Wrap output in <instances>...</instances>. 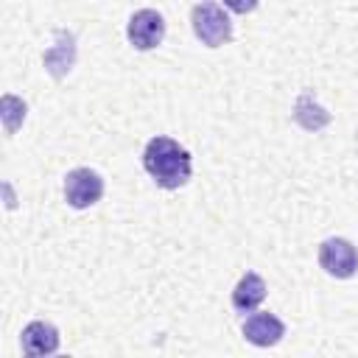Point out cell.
Here are the masks:
<instances>
[{
  "mask_svg": "<svg viewBox=\"0 0 358 358\" xmlns=\"http://www.w3.org/2000/svg\"><path fill=\"white\" fill-rule=\"evenodd\" d=\"M243 336L255 347H271L285 336V324L274 313H252L243 322Z\"/></svg>",
  "mask_w": 358,
  "mask_h": 358,
  "instance_id": "cell-6",
  "label": "cell"
},
{
  "mask_svg": "<svg viewBox=\"0 0 358 358\" xmlns=\"http://www.w3.org/2000/svg\"><path fill=\"white\" fill-rule=\"evenodd\" d=\"M224 6L229 11H235V14H249V11H255L257 0H224Z\"/></svg>",
  "mask_w": 358,
  "mask_h": 358,
  "instance_id": "cell-10",
  "label": "cell"
},
{
  "mask_svg": "<svg viewBox=\"0 0 358 358\" xmlns=\"http://www.w3.org/2000/svg\"><path fill=\"white\" fill-rule=\"evenodd\" d=\"M319 266L330 274V277H338V280H347L358 271V252L350 241L344 238H327L322 246H319Z\"/></svg>",
  "mask_w": 358,
  "mask_h": 358,
  "instance_id": "cell-3",
  "label": "cell"
},
{
  "mask_svg": "<svg viewBox=\"0 0 358 358\" xmlns=\"http://www.w3.org/2000/svg\"><path fill=\"white\" fill-rule=\"evenodd\" d=\"M263 299H266V282H263V277H257L255 271H246V274L238 280L235 291H232V308L241 310V313H249V310H255Z\"/></svg>",
  "mask_w": 358,
  "mask_h": 358,
  "instance_id": "cell-8",
  "label": "cell"
},
{
  "mask_svg": "<svg viewBox=\"0 0 358 358\" xmlns=\"http://www.w3.org/2000/svg\"><path fill=\"white\" fill-rule=\"evenodd\" d=\"M101 196H103V179L95 171L76 168V171L67 173V179H64V199H67L70 207H76V210L92 207Z\"/></svg>",
  "mask_w": 358,
  "mask_h": 358,
  "instance_id": "cell-5",
  "label": "cell"
},
{
  "mask_svg": "<svg viewBox=\"0 0 358 358\" xmlns=\"http://www.w3.org/2000/svg\"><path fill=\"white\" fill-rule=\"evenodd\" d=\"M143 165L151 173V179L159 187H165V190L182 187L190 179V171H193V162H190L187 148L179 145L171 137H154V140H148V145L143 151Z\"/></svg>",
  "mask_w": 358,
  "mask_h": 358,
  "instance_id": "cell-1",
  "label": "cell"
},
{
  "mask_svg": "<svg viewBox=\"0 0 358 358\" xmlns=\"http://www.w3.org/2000/svg\"><path fill=\"white\" fill-rule=\"evenodd\" d=\"M126 36L137 50H151L165 39V20L154 8H140L126 25Z\"/></svg>",
  "mask_w": 358,
  "mask_h": 358,
  "instance_id": "cell-4",
  "label": "cell"
},
{
  "mask_svg": "<svg viewBox=\"0 0 358 358\" xmlns=\"http://www.w3.org/2000/svg\"><path fill=\"white\" fill-rule=\"evenodd\" d=\"M190 22L196 39L207 48H218L232 39V22L218 3H199L190 14Z\"/></svg>",
  "mask_w": 358,
  "mask_h": 358,
  "instance_id": "cell-2",
  "label": "cell"
},
{
  "mask_svg": "<svg viewBox=\"0 0 358 358\" xmlns=\"http://www.w3.org/2000/svg\"><path fill=\"white\" fill-rule=\"evenodd\" d=\"M25 355H50L59 350V330L48 322H31L20 336Z\"/></svg>",
  "mask_w": 358,
  "mask_h": 358,
  "instance_id": "cell-7",
  "label": "cell"
},
{
  "mask_svg": "<svg viewBox=\"0 0 358 358\" xmlns=\"http://www.w3.org/2000/svg\"><path fill=\"white\" fill-rule=\"evenodd\" d=\"M56 39H59V42L53 45V50L45 53V67H48L56 78H62V76L73 67V59H76V39H73L70 31H59Z\"/></svg>",
  "mask_w": 358,
  "mask_h": 358,
  "instance_id": "cell-9",
  "label": "cell"
}]
</instances>
